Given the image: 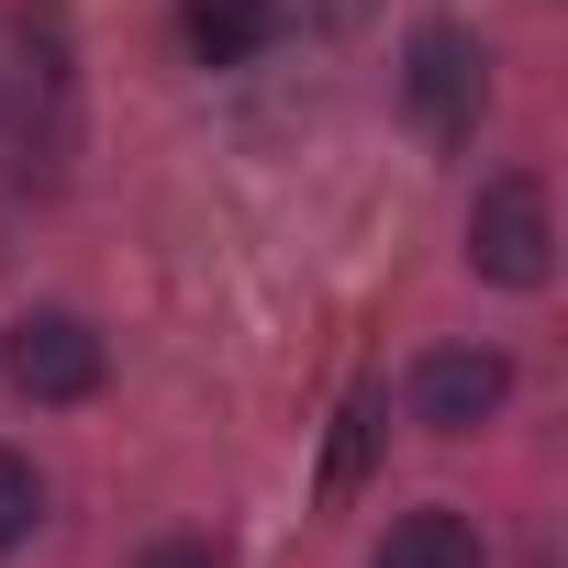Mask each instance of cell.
I'll return each instance as SVG.
<instances>
[{"instance_id": "ba28073f", "label": "cell", "mask_w": 568, "mask_h": 568, "mask_svg": "<svg viewBox=\"0 0 568 568\" xmlns=\"http://www.w3.org/2000/svg\"><path fill=\"white\" fill-rule=\"evenodd\" d=\"M34 524H45V479H34V457H12V446H0V557H12Z\"/></svg>"}, {"instance_id": "3957f363", "label": "cell", "mask_w": 568, "mask_h": 568, "mask_svg": "<svg viewBox=\"0 0 568 568\" xmlns=\"http://www.w3.org/2000/svg\"><path fill=\"white\" fill-rule=\"evenodd\" d=\"M402 101H413V123H424V134H446V145H457V134L479 123V101H490V57H479L457 23H424V34H413V57H402Z\"/></svg>"}, {"instance_id": "8992f818", "label": "cell", "mask_w": 568, "mask_h": 568, "mask_svg": "<svg viewBox=\"0 0 568 568\" xmlns=\"http://www.w3.org/2000/svg\"><path fill=\"white\" fill-rule=\"evenodd\" d=\"M368 568H479V535H468V513L424 501V513H402V524L379 535V557H368Z\"/></svg>"}, {"instance_id": "277c9868", "label": "cell", "mask_w": 568, "mask_h": 568, "mask_svg": "<svg viewBox=\"0 0 568 568\" xmlns=\"http://www.w3.org/2000/svg\"><path fill=\"white\" fill-rule=\"evenodd\" d=\"M501 402H513V368H501L490 346H435V357L413 368V424H424V435H479Z\"/></svg>"}, {"instance_id": "52a82bcc", "label": "cell", "mask_w": 568, "mask_h": 568, "mask_svg": "<svg viewBox=\"0 0 568 568\" xmlns=\"http://www.w3.org/2000/svg\"><path fill=\"white\" fill-rule=\"evenodd\" d=\"M379 413H390L379 390H357V402L335 413V446H324V501H346V490L368 479V457H379Z\"/></svg>"}, {"instance_id": "5b68a950", "label": "cell", "mask_w": 568, "mask_h": 568, "mask_svg": "<svg viewBox=\"0 0 568 568\" xmlns=\"http://www.w3.org/2000/svg\"><path fill=\"white\" fill-rule=\"evenodd\" d=\"M179 34H190L201 68H245V57H267V34H278V0H190Z\"/></svg>"}, {"instance_id": "7a4b0ae2", "label": "cell", "mask_w": 568, "mask_h": 568, "mask_svg": "<svg viewBox=\"0 0 568 568\" xmlns=\"http://www.w3.org/2000/svg\"><path fill=\"white\" fill-rule=\"evenodd\" d=\"M0 379H12L23 402H90L112 379V346L79 313H23L12 335H0Z\"/></svg>"}, {"instance_id": "6da1fadb", "label": "cell", "mask_w": 568, "mask_h": 568, "mask_svg": "<svg viewBox=\"0 0 568 568\" xmlns=\"http://www.w3.org/2000/svg\"><path fill=\"white\" fill-rule=\"evenodd\" d=\"M468 267L490 278V291H546V267H557V212H546V179H490L468 201Z\"/></svg>"}, {"instance_id": "9c48e42d", "label": "cell", "mask_w": 568, "mask_h": 568, "mask_svg": "<svg viewBox=\"0 0 568 568\" xmlns=\"http://www.w3.org/2000/svg\"><path fill=\"white\" fill-rule=\"evenodd\" d=\"M134 568H223V546H212V535H156Z\"/></svg>"}]
</instances>
